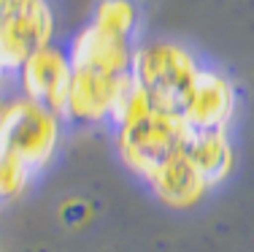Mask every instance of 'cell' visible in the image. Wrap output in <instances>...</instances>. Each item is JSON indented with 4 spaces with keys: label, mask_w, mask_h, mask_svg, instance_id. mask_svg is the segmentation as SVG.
I'll list each match as a JSON object with an SVG mask.
<instances>
[{
    "label": "cell",
    "mask_w": 254,
    "mask_h": 252,
    "mask_svg": "<svg viewBox=\"0 0 254 252\" xmlns=\"http://www.w3.org/2000/svg\"><path fill=\"white\" fill-rule=\"evenodd\" d=\"M181 119L192 130H227L235 114V87L227 76L200 68L181 100Z\"/></svg>",
    "instance_id": "6"
},
{
    "label": "cell",
    "mask_w": 254,
    "mask_h": 252,
    "mask_svg": "<svg viewBox=\"0 0 254 252\" xmlns=\"http://www.w3.org/2000/svg\"><path fill=\"white\" fill-rule=\"evenodd\" d=\"M132 44L130 38L114 35L89 22L73 38L68 52L70 68L76 71H98L106 76H125L132 68Z\"/></svg>",
    "instance_id": "8"
},
{
    "label": "cell",
    "mask_w": 254,
    "mask_h": 252,
    "mask_svg": "<svg viewBox=\"0 0 254 252\" xmlns=\"http://www.w3.org/2000/svg\"><path fill=\"white\" fill-rule=\"evenodd\" d=\"M146 182L152 184V190L160 195V201H165L173 209H187L192 203H197L205 195L208 184L200 176V171L195 168L190 158H187L184 147L176 152L165 155L160 163L154 166V171L146 176Z\"/></svg>",
    "instance_id": "9"
},
{
    "label": "cell",
    "mask_w": 254,
    "mask_h": 252,
    "mask_svg": "<svg viewBox=\"0 0 254 252\" xmlns=\"http://www.w3.org/2000/svg\"><path fill=\"white\" fill-rule=\"evenodd\" d=\"M52 33L54 16L46 0H0V68L19 71L35 49L52 44Z\"/></svg>",
    "instance_id": "3"
},
{
    "label": "cell",
    "mask_w": 254,
    "mask_h": 252,
    "mask_svg": "<svg viewBox=\"0 0 254 252\" xmlns=\"http://www.w3.org/2000/svg\"><path fill=\"white\" fill-rule=\"evenodd\" d=\"M190 130L192 128L181 119L179 111L152 109V114L143 117L141 122L119 130V155L130 171L146 179L165 155L184 147Z\"/></svg>",
    "instance_id": "4"
},
{
    "label": "cell",
    "mask_w": 254,
    "mask_h": 252,
    "mask_svg": "<svg viewBox=\"0 0 254 252\" xmlns=\"http://www.w3.org/2000/svg\"><path fill=\"white\" fill-rule=\"evenodd\" d=\"M5 79H8V74H5L3 68H0V92H3V87H5Z\"/></svg>",
    "instance_id": "13"
},
{
    "label": "cell",
    "mask_w": 254,
    "mask_h": 252,
    "mask_svg": "<svg viewBox=\"0 0 254 252\" xmlns=\"http://www.w3.org/2000/svg\"><path fill=\"white\" fill-rule=\"evenodd\" d=\"M132 84V74L106 76L98 71H76L70 68V89H68V111L65 119L78 122H103L111 119L114 106Z\"/></svg>",
    "instance_id": "7"
},
{
    "label": "cell",
    "mask_w": 254,
    "mask_h": 252,
    "mask_svg": "<svg viewBox=\"0 0 254 252\" xmlns=\"http://www.w3.org/2000/svg\"><path fill=\"white\" fill-rule=\"evenodd\" d=\"M60 144V117L25 95H0V149L19 158L30 171L52 163Z\"/></svg>",
    "instance_id": "1"
},
{
    "label": "cell",
    "mask_w": 254,
    "mask_h": 252,
    "mask_svg": "<svg viewBox=\"0 0 254 252\" xmlns=\"http://www.w3.org/2000/svg\"><path fill=\"white\" fill-rule=\"evenodd\" d=\"M30 179H33V171L19 158L0 149V201H11V198L22 195Z\"/></svg>",
    "instance_id": "12"
},
{
    "label": "cell",
    "mask_w": 254,
    "mask_h": 252,
    "mask_svg": "<svg viewBox=\"0 0 254 252\" xmlns=\"http://www.w3.org/2000/svg\"><path fill=\"white\" fill-rule=\"evenodd\" d=\"M197 71L200 65L192 52L179 44H152L132 52V79L160 111H181V100Z\"/></svg>",
    "instance_id": "2"
},
{
    "label": "cell",
    "mask_w": 254,
    "mask_h": 252,
    "mask_svg": "<svg viewBox=\"0 0 254 252\" xmlns=\"http://www.w3.org/2000/svg\"><path fill=\"white\" fill-rule=\"evenodd\" d=\"M92 25L122 38H132L138 27V5L132 0H100Z\"/></svg>",
    "instance_id": "11"
},
{
    "label": "cell",
    "mask_w": 254,
    "mask_h": 252,
    "mask_svg": "<svg viewBox=\"0 0 254 252\" xmlns=\"http://www.w3.org/2000/svg\"><path fill=\"white\" fill-rule=\"evenodd\" d=\"M19 95L35 100L65 119L68 111V89H70V60L63 49L46 44L35 49L19 65Z\"/></svg>",
    "instance_id": "5"
},
{
    "label": "cell",
    "mask_w": 254,
    "mask_h": 252,
    "mask_svg": "<svg viewBox=\"0 0 254 252\" xmlns=\"http://www.w3.org/2000/svg\"><path fill=\"white\" fill-rule=\"evenodd\" d=\"M184 152L195 163L208 187L222 182L233 168V147L225 130H190Z\"/></svg>",
    "instance_id": "10"
}]
</instances>
